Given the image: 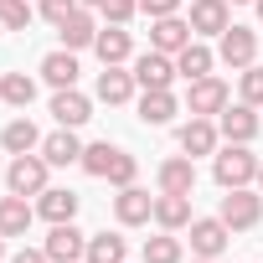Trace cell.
<instances>
[{
	"label": "cell",
	"instance_id": "cell-26",
	"mask_svg": "<svg viewBox=\"0 0 263 263\" xmlns=\"http://www.w3.org/2000/svg\"><path fill=\"white\" fill-rule=\"evenodd\" d=\"M140 119H145V124H155V129H160V124H171V119H176V93H171V88L145 93V98H140Z\"/></svg>",
	"mask_w": 263,
	"mask_h": 263
},
{
	"label": "cell",
	"instance_id": "cell-43",
	"mask_svg": "<svg viewBox=\"0 0 263 263\" xmlns=\"http://www.w3.org/2000/svg\"><path fill=\"white\" fill-rule=\"evenodd\" d=\"M201 263H217V258H201Z\"/></svg>",
	"mask_w": 263,
	"mask_h": 263
},
{
	"label": "cell",
	"instance_id": "cell-34",
	"mask_svg": "<svg viewBox=\"0 0 263 263\" xmlns=\"http://www.w3.org/2000/svg\"><path fill=\"white\" fill-rule=\"evenodd\" d=\"M135 11H140V0H103V6H98V16H103L108 26H129Z\"/></svg>",
	"mask_w": 263,
	"mask_h": 263
},
{
	"label": "cell",
	"instance_id": "cell-28",
	"mask_svg": "<svg viewBox=\"0 0 263 263\" xmlns=\"http://www.w3.org/2000/svg\"><path fill=\"white\" fill-rule=\"evenodd\" d=\"M0 98H6L11 108H26V103L36 98V83H31L26 72H6V78H0Z\"/></svg>",
	"mask_w": 263,
	"mask_h": 263
},
{
	"label": "cell",
	"instance_id": "cell-20",
	"mask_svg": "<svg viewBox=\"0 0 263 263\" xmlns=\"http://www.w3.org/2000/svg\"><path fill=\"white\" fill-rule=\"evenodd\" d=\"M160 191H171V196H191V191H196V165H191V155H176V160L160 165Z\"/></svg>",
	"mask_w": 263,
	"mask_h": 263
},
{
	"label": "cell",
	"instance_id": "cell-12",
	"mask_svg": "<svg viewBox=\"0 0 263 263\" xmlns=\"http://www.w3.org/2000/svg\"><path fill=\"white\" fill-rule=\"evenodd\" d=\"M227 26H232L227 0H191V31L196 36H222Z\"/></svg>",
	"mask_w": 263,
	"mask_h": 263
},
{
	"label": "cell",
	"instance_id": "cell-4",
	"mask_svg": "<svg viewBox=\"0 0 263 263\" xmlns=\"http://www.w3.org/2000/svg\"><path fill=\"white\" fill-rule=\"evenodd\" d=\"M47 155H16L11 160V171H6V186L16 191V196H42L47 191Z\"/></svg>",
	"mask_w": 263,
	"mask_h": 263
},
{
	"label": "cell",
	"instance_id": "cell-2",
	"mask_svg": "<svg viewBox=\"0 0 263 263\" xmlns=\"http://www.w3.org/2000/svg\"><path fill=\"white\" fill-rule=\"evenodd\" d=\"M232 232H248V227H258L263 222V196L258 191H248V186H232L227 196H222V212H217Z\"/></svg>",
	"mask_w": 263,
	"mask_h": 263
},
{
	"label": "cell",
	"instance_id": "cell-42",
	"mask_svg": "<svg viewBox=\"0 0 263 263\" xmlns=\"http://www.w3.org/2000/svg\"><path fill=\"white\" fill-rule=\"evenodd\" d=\"M258 186H263V165H258Z\"/></svg>",
	"mask_w": 263,
	"mask_h": 263
},
{
	"label": "cell",
	"instance_id": "cell-17",
	"mask_svg": "<svg viewBox=\"0 0 263 263\" xmlns=\"http://www.w3.org/2000/svg\"><path fill=\"white\" fill-rule=\"evenodd\" d=\"M36 217H47L52 227H57V222H72V217H78V191H62V186H47V191L36 196Z\"/></svg>",
	"mask_w": 263,
	"mask_h": 263
},
{
	"label": "cell",
	"instance_id": "cell-11",
	"mask_svg": "<svg viewBox=\"0 0 263 263\" xmlns=\"http://www.w3.org/2000/svg\"><path fill=\"white\" fill-rule=\"evenodd\" d=\"M114 217H119L124 227H140V222H150V217H155V196H150V191H140V186H124V191L114 196Z\"/></svg>",
	"mask_w": 263,
	"mask_h": 263
},
{
	"label": "cell",
	"instance_id": "cell-15",
	"mask_svg": "<svg viewBox=\"0 0 263 263\" xmlns=\"http://www.w3.org/2000/svg\"><path fill=\"white\" fill-rule=\"evenodd\" d=\"M217 135L222 129L212 124V119H196L191 114V124H181V150L196 160V155H217Z\"/></svg>",
	"mask_w": 263,
	"mask_h": 263
},
{
	"label": "cell",
	"instance_id": "cell-27",
	"mask_svg": "<svg viewBox=\"0 0 263 263\" xmlns=\"http://www.w3.org/2000/svg\"><path fill=\"white\" fill-rule=\"evenodd\" d=\"M124 237L119 232H93L88 237V253H83V263H124Z\"/></svg>",
	"mask_w": 263,
	"mask_h": 263
},
{
	"label": "cell",
	"instance_id": "cell-19",
	"mask_svg": "<svg viewBox=\"0 0 263 263\" xmlns=\"http://www.w3.org/2000/svg\"><path fill=\"white\" fill-rule=\"evenodd\" d=\"M212 62H217V52H212V47H201V42H186V47L176 52V72H181L186 83L212 78Z\"/></svg>",
	"mask_w": 263,
	"mask_h": 263
},
{
	"label": "cell",
	"instance_id": "cell-31",
	"mask_svg": "<svg viewBox=\"0 0 263 263\" xmlns=\"http://www.w3.org/2000/svg\"><path fill=\"white\" fill-rule=\"evenodd\" d=\"M0 26L6 31H26L31 26V0H0Z\"/></svg>",
	"mask_w": 263,
	"mask_h": 263
},
{
	"label": "cell",
	"instance_id": "cell-16",
	"mask_svg": "<svg viewBox=\"0 0 263 263\" xmlns=\"http://www.w3.org/2000/svg\"><path fill=\"white\" fill-rule=\"evenodd\" d=\"M93 52H98V62H103V67H119V62H129L135 42H129V31H124V26H98Z\"/></svg>",
	"mask_w": 263,
	"mask_h": 263
},
{
	"label": "cell",
	"instance_id": "cell-3",
	"mask_svg": "<svg viewBox=\"0 0 263 263\" xmlns=\"http://www.w3.org/2000/svg\"><path fill=\"white\" fill-rule=\"evenodd\" d=\"M217 57H222L232 72L253 67V62H258V31H253V26H227V31L217 36Z\"/></svg>",
	"mask_w": 263,
	"mask_h": 263
},
{
	"label": "cell",
	"instance_id": "cell-1",
	"mask_svg": "<svg viewBox=\"0 0 263 263\" xmlns=\"http://www.w3.org/2000/svg\"><path fill=\"white\" fill-rule=\"evenodd\" d=\"M258 165H263V160H258V155H253L248 145H232V140H227V145H222V150L212 155V176H217V186H222V191L258 181Z\"/></svg>",
	"mask_w": 263,
	"mask_h": 263
},
{
	"label": "cell",
	"instance_id": "cell-18",
	"mask_svg": "<svg viewBox=\"0 0 263 263\" xmlns=\"http://www.w3.org/2000/svg\"><path fill=\"white\" fill-rule=\"evenodd\" d=\"M135 72H124V67H103L98 72V98L108 103V108H119V103H129V98H135Z\"/></svg>",
	"mask_w": 263,
	"mask_h": 263
},
{
	"label": "cell",
	"instance_id": "cell-9",
	"mask_svg": "<svg viewBox=\"0 0 263 263\" xmlns=\"http://www.w3.org/2000/svg\"><path fill=\"white\" fill-rule=\"evenodd\" d=\"M42 248H47V258H52V263H83L88 237H83L72 222H57V227L47 232V242H42Z\"/></svg>",
	"mask_w": 263,
	"mask_h": 263
},
{
	"label": "cell",
	"instance_id": "cell-14",
	"mask_svg": "<svg viewBox=\"0 0 263 263\" xmlns=\"http://www.w3.org/2000/svg\"><path fill=\"white\" fill-rule=\"evenodd\" d=\"M52 119H57L62 129H78V124L93 119V103H88L78 88H57V98H52Z\"/></svg>",
	"mask_w": 263,
	"mask_h": 263
},
{
	"label": "cell",
	"instance_id": "cell-33",
	"mask_svg": "<svg viewBox=\"0 0 263 263\" xmlns=\"http://www.w3.org/2000/svg\"><path fill=\"white\" fill-rule=\"evenodd\" d=\"M135 176H140V160H135V155H124V150H119V155H114V165H108V176H103V181H114V186H119V191H124V186H135Z\"/></svg>",
	"mask_w": 263,
	"mask_h": 263
},
{
	"label": "cell",
	"instance_id": "cell-32",
	"mask_svg": "<svg viewBox=\"0 0 263 263\" xmlns=\"http://www.w3.org/2000/svg\"><path fill=\"white\" fill-rule=\"evenodd\" d=\"M237 98H242V103H253V108L263 103V67H258V62H253V67H242V78H237Z\"/></svg>",
	"mask_w": 263,
	"mask_h": 263
},
{
	"label": "cell",
	"instance_id": "cell-8",
	"mask_svg": "<svg viewBox=\"0 0 263 263\" xmlns=\"http://www.w3.org/2000/svg\"><path fill=\"white\" fill-rule=\"evenodd\" d=\"M227 237H232V227L222 217H191V253L196 258H217L227 248Z\"/></svg>",
	"mask_w": 263,
	"mask_h": 263
},
{
	"label": "cell",
	"instance_id": "cell-23",
	"mask_svg": "<svg viewBox=\"0 0 263 263\" xmlns=\"http://www.w3.org/2000/svg\"><path fill=\"white\" fill-rule=\"evenodd\" d=\"M155 222H160L165 232L191 227V196H171V191H160V196H155Z\"/></svg>",
	"mask_w": 263,
	"mask_h": 263
},
{
	"label": "cell",
	"instance_id": "cell-13",
	"mask_svg": "<svg viewBox=\"0 0 263 263\" xmlns=\"http://www.w3.org/2000/svg\"><path fill=\"white\" fill-rule=\"evenodd\" d=\"M57 36H62V47H67V52H83V47H93V42H98V21L88 16V6H78V11L57 26Z\"/></svg>",
	"mask_w": 263,
	"mask_h": 263
},
{
	"label": "cell",
	"instance_id": "cell-6",
	"mask_svg": "<svg viewBox=\"0 0 263 263\" xmlns=\"http://www.w3.org/2000/svg\"><path fill=\"white\" fill-rule=\"evenodd\" d=\"M217 129H222V140H232V145H248L258 129H263V119L253 114V103H227L222 114H217Z\"/></svg>",
	"mask_w": 263,
	"mask_h": 263
},
{
	"label": "cell",
	"instance_id": "cell-41",
	"mask_svg": "<svg viewBox=\"0 0 263 263\" xmlns=\"http://www.w3.org/2000/svg\"><path fill=\"white\" fill-rule=\"evenodd\" d=\"M227 6H248V0H227Z\"/></svg>",
	"mask_w": 263,
	"mask_h": 263
},
{
	"label": "cell",
	"instance_id": "cell-7",
	"mask_svg": "<svg viewBox=\"0 0 263 263\" xmlns=\"http://www.w3.org/2000/svg\"><path fill=\"white\" fill-rule=\"evenodd\" d=\"M186 108H191L196 119H217V114L227 108V83H222V78H196L191 93H186Z\"/></svg>",
	"mask_w": 263,
	"mask_h": 263
},
{
	"label": "cell",
	"instance_id": "cell-40",
	"mask_svg": "<svg viewBox=\"0 0 263 263\" xmlns=\"http://www.w3.org/2000/svg\"><path fill=\"white\" fill-rule=\"evenodd\" d=\"M253 6H258V21H263V0H253Z\"/></svg>",
	"mask_w": 263,
	"mask_h": 263
},
{
	"label": "cell",
	"instance_id": "cell-38",
	"mask_svg": "<svg viewBox=\"0 0 263 263\" xmlns=\"http://www.w3.org/2000/svg\"><path fill=\"white\" fill-rule=\"evenodd\" d=\"M0 258H6V232H0Z\"/></svg>",
	"mask_w": 263,
	"mask_h": 263
},
{
	"label": "cell",
	"instance_id": "cell-21",
	"mask_svg": "<svg viewBox=\"0 0 263 263\" xmlns=\"http://www.w3.org/2000/svg\"><path fill=\"white\" fill-rule=\"evenodd\" d=\"M31 217H36V206H26V196H0V232L6 237H26V227H31Z\"/></svg>",
	"mask_w": 263,
	"mask_h": 263
},
{
	"label": "cell",
	"instance_id": "cell-35",
	"mask_svg": "<svg viewBox=\"0 0 263 263\" xmlns=\"http://www.w3.org/2000/svg\"><path fill=\"white\" fill-rule=\"evenodd\" d=\"M72 11H78V0H42V16H47L52 26H62Z\"/></svg>",
	"mask_w": 263,
	"mask_h": 263
},
{
	"label": "cell",
	"instance_id": "cell-22",
	"mask_svg": "<svg viewBox=\"0 0 263 263\" xmlns=\"http://www.w3.org/2000/svg\"><path fill=\"white\" fill-rule=\"evenodd\" d=\"M42 155H47V165H78V160H83V145H78L72 129H62V124H57V135H47V140H42Z\"/></svg>",
	"mask_w": 263,
	"mask_h": 263
},
{
	"label": "cell",
	"instance_id": "cell-29",
	"mask_svg": "<svg viewBox=\"0 0 263 263\" xmlns=\"http://www.w3.org/2000/svg\"><path fill=\"white\" fill-rule=\"evenodd\" d=\"M145 263H181V237L160 227V237H145Z\"/></svg>",
	"mask_w": 263,
	"mask_h": 263
},
{
	"label": "cell",
	"instance_id": "cell-30",
	"mask_svg": "<svg viewBox=\"0 0 263 263\" xmlns=\"http://www.w3.org/2000/svg\"><path fill=\"white\" fill-rule=\"evenodd\" d=\"M114 155H119V150H114L108 140H98V145H83V160H78V165H83L88 176H108V165H114Z\"/></svg>",
	"mask_w": 263,
	"mask_h": 263
},
{
	"label": "cell",
	"instance_id": "cell-37",
	"mask_svg": "<svg viewBox=\"0 0 263 263\" xmlns=\"http://www.w3.org/2000/svg\"><path fill=\"white\" fill-rule=\"evenodd\" d=\"M11 263H52V258H47V248H21Z\"/></svg>",
	"mask_w": 263,
	"mask_h": 263
},
{
	"label": "cell",
	"instance_id": "cell-25",
	"mask_svg": "<svg viewBox=\"0 0 263 263\" xmlns=\"http://www.w3.org/2000/svg\"><path fill=\"white\" fill-rule=\"evenodd\" d=\"M42 78L52 83V88H78V57L62 47V52H47L42 57Z\"/></svg>",
	"mask_w": 263,
	"mask_h": 263
},
{
	"label": "cell",
	"instance_id": "cell-10",
	"mask_svg": "<svg viewBox=\"0 0 263 263\" xmlns=\"http://www.w3.org/2000/svg\"><path fill=\"white\" fill-rule=\"evenodd\" d=\"M191 36H196V31H191V21H181V16H155V21H150V47H155V52H171V57H176Z\"/></svg>",
	"mask_w": 263,
	"mask_h": 263
},
{
	"label": "cell",
	"instance_id": "cell-24",
	"mask_svg": "<svg viewBox=\"0 0 263 263\" xmlns=\"http://www.w3.org/2000/svg\"><path fill=\"white\" fill-rule=\"evenodd\" d=\"M0 145H6L11 155H31V150H42V135H36L31 119H11L6 129H0Z\"/></svg>",
	"mask_w": 263,
	"mask_h": 263
},
{
	"label": "cell",
	"instance_id": "cell-5",
	"mask_svg": "<svg viewBox=\"0 0 263 263\" xmlns=\"http://www.w3.org/2000/svg\"><path fill=\"white\" fill-rule=\"evenodd\" d=\"M135 83H140L145 93L171 88V83H176V57H171V52H155V47L140 52V57H135Z\"/></svg>",
	"mask_w": 263,
	"mask_h": 263
},
{
	"label": "cell",
	"instance_id": "cell-39",
	"mask_svg": "<svg viewBox=\"0 0 263 263\" xmlns=\"http://www.w3.org/2000/svg\"><path fill=\"white\" fill-rule=\"evenodd\" d=\"M78 6H103V0H78Z\"/></svg>",
	"mask_w": 263,
	"mask_h": 263
},
{
	"label": "cell",
	"instance_id": "cell-36",
	"mask_svg": "<svg viewBox=\"0 0 263 263\" xmlns=\"http://www.w3.org/2000/svg\"><path fill=\"white\" fill-rule=\"evenodd\" d=\"M140 11H145L150 21H155V16H176V11H181V0H140Z\"/></svg>",
	"mask_w": 263,
	"mask_h": 263
}]
</instances>
